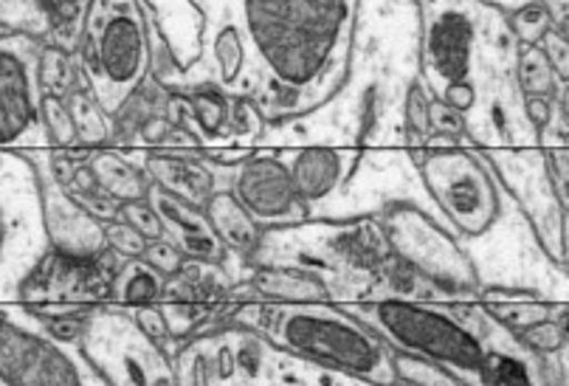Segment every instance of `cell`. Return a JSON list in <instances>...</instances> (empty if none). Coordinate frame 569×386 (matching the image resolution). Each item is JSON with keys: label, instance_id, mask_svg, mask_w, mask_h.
<instances>
[{"label": "cell", "instance_id": "obj_1", "mask_svg": "<svg viewBox=\"0 0 569 386\" xmlns=\"http://www.w3.org/2000/svg\"><path fill=\"white\" fill-rule=\"evenodd\" d=\"M203 12L231 9L203 23L234 31L249 51V99L268 121L308 116L345 91L352 71L361 0H194Z\"/></svg>", "mask_w": 569, "mask_h": 386}, {"label": "cell", "instance_id": "obj_2", "mask_svg": "<svg viewBox=\"0 0 569 386\" xmlns=\"http://www.w3.org/2000/svg\"><path fill=\"white\" fill-rule=\"evenodd\" d=\"M237 330L260 333L273 350L339 373L358 384H400L395 347L347 308L325 303H246L231 314Z\"/></svg>", "mask_w": 569, "mask_h": 386}, {"label": "cell", "instance_id": "obj_3", "mask_svg": "<svg viewBox=\"0 0 569 386\" xmlns=\"http://www.w3.org/2000/svg\"><path fill=\"white\" fill-rule=\"evenodd\" d=\"M79 62L88 91L110 116L119 113L152 73V34L144 0H93Z\"/></svg>", "mask_w": 569, "mask_h": 386}, {"label": "cell", "instance_id": "obj_4", "mask_svg": "<svg viewBox=\"0 0 569 386\" xmlns=\"http://www.w3.org/2000/svg\"><path fill=\"white\" fill-rule=\"evenodd\" d=\"M350 314L363 319L395 350L426 356L449 367L462 384H485V369L491 350L468 325L449 310L409 299H376V303L347 305Z\"/></svg>", "mask_w": 569, "mask_h": 386}, {"label": "cell", "instance_id": "obj_5", "mask_svg": "<svg viewBox=\"0 0 569 386\" xmlns=\"http://www.w3.org/2000/svg\"><path fill=\"white\" fill-rule=\"evenodd\" d=\"M77 345L99 378L110 386L178 384L172 353L156 345L128 308H93L86 316Z\"/></svg>", "mask_w": 569, "mask_h": 386}, {"label": "cell", "instance_id": "obj_6", "mask_svg": "<svg viewBox=\"0 0 569 386\" xmlns=\"http://www.w3.org/2000/svg\"><path fill=\"white\" fill-rule=\"evenodd\" d=\"M420 178L440 211L460 235L479 237L499 220V192L482 156L466 147L426 150L418 158Z\"/></svg>", "mask_w": 569, "mask_h": 386}, {"label": "cell", "instance_id": "obj_7", "mask_svg": "<svg viewBox=\"0 0 569 386\" xmlns=\"http://www.w3.org/2000/svg\"><path fill=\"white\" fill-rule=\"evenodd\" d=\"M420 9V79L440 97L449 85L473 82L479 31L493 12L482 0H418Z\"/></svg>", "mask_w": 569, "mask_h": 386}, {"label": "cell", "instance_id": "obj_8", "mask_svg": "<svg viewBox=\"0 0 569 386\" xmlns=\"http://www.w3.org/2000/svg\"><path fill=\"white\" fill-rule=\"evenodd\" d=\"M383 235L398 260L455 294H477L479 271L460 243L409 200L389 204L381 215Z\"/></svg>", "mask_w": 569, "mask_h": 386}, {"label": "cell", "instance_id": "obj_9", "mask_svg": "<svg viewBox=\"0 0 569 386\" xmlns=\"http://www.w3.org/2000/svg\"><path fill=\"white\" fill-rule=\"evenodd\" d=\"M31 164L37 178V192L43 206V224L49 235L51 251L60 254L62 260L71 263H93L110 248L108 229L97 215L79 204L77 195L57 178L51 167V150H14Z\"/></svg>", "mask_w": 569, "mask_h": 386}, {"label": "cell", "instance_id": "obj_10", "mask_svg": "<svg viewBox=\"0 0 569 386\" xmlns=\"http://www.w3.org/2000/svg\"><path fill=\"white\" fill-rule=\"evenodd\" d=\"M0 373L3 384L77 386L97 384V380L104 384L82 350L71 353L60 345V338H43L23 330L9 321L7 314L0 325Z\"/></svg>", "mask_w": 569, "mask_h": 386}, {"label": "cell", "instance_id": "obj_11", "mask_svg": "<svg viewBox=\"0 0 569 386\" xmlns=\"http://www.w3.org/2000/svg\"><path fill=\"white\" fill-rule=\"evenodd\" d=\"M46 42L29 34H3L0 42V145L14 150L40 121L43 85L40 51Z\"/></svg>", "mask_w": 569, "mask_h": 386}, {"label": "cell", "instance_id": "obj_12", "mask_svg": "<svg viewBox=\"0 0 569 386\" xmlns=\"http://www.w3.org/2000/svg\"><path fill=\"white\" fill-rule=\"evenodd\" d=\"M231 169V192L262 226H288L308 218V200L299 195L277 152H251Z\"/></svg>", "mask_w": 569, "mask_h": 386}, {"label": "cell", "instance_id": "obj_13", "mask_svg": "<svg viewBox=\"0 0 569 386\" xmlns=\"http://www.w3.org/2000/svg\"><path fill=\"white\" fill-rule=\"evenodd\" d=\"M499 172H502L505 187L513 192L521 209L527 211V220L533 226V235L539 240L541 251L547 254V260L563 266L567 263V254H563V218H567V209H563L561 198L552 189V181L545 167V156L539 152L536 164L527 161L525 167L502 164Z\"/></svg>", "mask_w": 569, "mask_h": 386}, {"label": "cell", "instance_id": "obj_14", "mask_svg": "<svg viewBox=\"0 0 569 386\" xmlns=\"http://www.w3.org/2000/svg\"><path fill=\"white\" fill-rule=\"evenodd\" d=\"M147 198L156 206L161 226H164V237H170V240L187 254L189 260L214 263V266H220V263L229 257V251H226V246L220 243L218 231H214L212 220H209L203 206L189 204V200L167 192V189L158 187V184H152Z\"/></svg>", "mask_w": 569, "mask_h": 386}, {"label": "cell", "instance_id": "obj_15", "mask_svg": "<svg viewBox=\"0 0 569 386\" xmlns=\"http://www.w3.org/2000/svg\"><path fill=\"white\" fill-rule=\"evenodd\" d=\"M277 156L282 158L299 195L308 204H319V200L330 198L336 189L345 187L347 178L356 172L358 161H361L358 150H339V147L325 145L291 147V150H279Z\"/></svg>", "mask_w": 569, "mask_h": 386}, {"label": "cell", "instance_id": "obj_16", "mask_svg": "<svg viewBox=\"0 0 569 386\" xmlns=\"http://www.w3.org/2000/svg\"><path fill=\"white\" fill-rule=\"evenodd\" d=\"M139 158L152 184L164 187L167 192L178 195L189 204L207 206V200L218 192L214 189L218 178L212 172V164L200 161L198 152H172L144 147Z\"/></svg>", "mask_w": 569, "mask_h": 386}, {"label": "cell", "instance_id": "obj_17", "mask_svg": "<svg viewBox=\"0 0 569 386\" xmlns=\"http://www.w3.org/2000/svg\"><path fill=\"white\" fill-rule=\"evenodd\" d=\"M178 384H229L240 373V353L234 350V333L198 336L176 353Z\"/></svg>", "mask_w": 569, "mask_h": 386}, {"label": "cell", "instance_id": "obj_18", "mask_svg": "<svg viewBox=\"0 0 569 386\" xmlns=\"http://www.w3.org/2000/svg\"><path fill=\"white\" fill-rule=\"evenodd\" d=\"M203 209H207L209 220H212L214 231H218L226 251L237 254V257H254L257 248L262 246V229H266V226L240 204V198L231 192V187L218 189V192L207 200Z\"/></svg>", "mask_w": 569, "mask_h": 386}, {"label": "cell", "instance_id": "obj_19", "mask_svg": "<svg viewBox=\"0 0 569 386\" xmlns=\"http://www.w3.org/2000/svg\"><path fill=\"white\" fill-rule=\"evenodd\" d=\"M485 314L491 316L499 327L508 333H521L539 321L552 319L558 314V305L545 303L533 290H513V288H488L479 290Z\"/></svg>", "mask_w": 569, "mask_h": 386}, {"label": "cell", "instance_id": "obj_20", "mask_svg": "<svg viewBox=\"0 0 569 386\" xmlns=\"http://www.w3.org/2000/svg\"><path fill=\"white\" fill-rule=\"evenodd\" d=\"M91 169L97 176V184L102 192L116 198L119 204H130V200H141L150 192L152 181L144 172L141 164H136L128 152L110 150V147H99L91 156Z\"/></svg>", "mask_w": 569, "mask_h": 386}, {"label": "cell", "instance_id": "obj_21", "mask_svg": "<svg viewBox=\"0 0 569 386\" xmlns=\"http://www.w3.org/2000/svg\"><path fill=\"white\" fill-rule=\"evenodd\" d=\"M251 288L260 299L271 303H328L330 299L325 279L305 268H262L251 277Z\"/></svg>", "mask_w": 569, "mask_h": 386}, {"label": "cell", "instance_id": "obj_22", "mask_svg": "<svg viewBox=\"0 0 569 386\" xmlns=\"http://www.w3.org/2000/svg\"><path fill=\"white\" fill-rule=\"evenodd\" d=\"M167 283L170 277L158 271L144 257H130L124 266L110 279V299L121 308H136V305H158L164 303Z\"/></svg>", "mask_w": 569, "mask_h": 386}, {"label": "cell", "instance_id": "obj_23", "mask_svg": "<svg viewBox=\"0 0 569 386\" xmlns=\"http://www.w3.org/2000/svg\"><path fill=\"white\" fill-rule=\"evenodd\" d=\"M189 102H192L194 116V136L203 141V147L214 145V141H231V97L229 91L218 88V85H194L189 88Z\"/></svg>", "mask_w": 569, "mask_h": 386}, {"label": "cell", "instance_id": "obj_24", "mask_svg": "<svg viewBox=\"0 0 569 386\" xmlns=\"http://www.w3.org/2000/svg\"><path fill=\"white\" fill-rule=\"evenodd\" d=\"M40 85H43V93H54L62 99H68L79 88H88L79 55L62 49V46H51V42L43 46V51H40Z\"/></svg>", "mask_w": 569, "mask_h": 386}, {"label": "cell", "instance_id": "obj_25", "mask_svg": "<svg viewBox=\"0 0 569 386\" xmlns=\"http://www.w3.org/2000/svg\"><path fill=\"white\" fill-rule=\"evenodd\" d=\"M68 105H71L73 119H77L79 145L99 150V147L116 141V119L102 108V102H99L88 88L73 91L71 97H68Z\"/></svg>", "mask_w": 569, "mask_h": 386}, {"label": "cell", "instance_id": "obj_26", "mask_svg": "<svg viewBox=\"0 0 569 386\" xmlns=\"http://www.w3.org/2000/svg\"><path fill=\"white\" fill-rule=\"evenodd\" d=\"M516 85H519L521 97H533V93H556V71L547 60L545 49L533 42H516Z\"/></svg>", "mask_w": 569, "mask_h": 386}, {"label": "cell", "instance_id": "obj_27", "mask_svg": "<svg viewBox=\"0 0 569 386\" xmlns=\"http://www.w3.org/2000/svg\"><path fill=\"white\" fill-rule=\"evenodd\" d=\"M40 121H43V133L54 150H68V147L79 145V130L73 110L68 99L54 97V93H43V105H40Z\"/></svg>", "mask_w": 569, "mask_h": 386}, {"label": "cell", "instance_id": "obj_28", "mask_svg": "<svg viewBox=\"0 0 569 386\" xmlns=\"http://www.w3.org/2000/svg\"><path fill=\"white\" fill-rule=\"evenodd\" d=\"M395 369L400 384H423V386H460L462 380L449 367L431 362L426 356L395 350Z\"/></svg>", "mask_w": 569, "mask_h": 386}, {"label": "cell", "instance_id": "obj_29", "mask_svg": "<svg viewBox=\"0 0 569 386\" xmlns=\"http://www.w3.org/2000/svg\"><path fill=\"white\" fill-rule=\"evenodd\" d=\"M505 20L516 42H533V46H539L541 37L552 29V18L541 0H521Z\"/></svg>", "mask_w": 569, "mask_h": 386}, {"label": "cell", "instance_id": "obj_30", "mask_svg": "<svg viewBox=\"0 0 569 386\" xmlns=\"http://www.w3.org/2000/svg\"><path fill=\"white\" fill-rule=\"evenodd\" d=\"M516 338L530 356H558L569 345V330L561 325L558 316H552V319H545L539 325L516 333Z\"/></svg>", "mask_w": 569, "mask_h": 386}, {"label": "cell", "instance_id": "obj_31", "mask_svg": "<svg viewBox=\"0 0 569 386\" xmlns=\"http://www.w3.org/2000/svg\"><path fill=\"white\" fill-rule=\"evenodd\" d=\"M431 91L426 88L423 79H415L409 88H406V102H403V116H406V130L409 136H420L426 145V136L431 133Z\"/></svg>", "mask_w": 569, "mask_h": 386}, {"label": "cell", "instance_id": "obj_32", "mask_svg": "<svg viewBox=\"0 0 569 386\" xmlns=\"http://www.w3.org/2000/svg\"><path fill=\"white\" fill-rule=\"evenodd\" d=\"M128 310L130 316L139 321L141 330H144L156 345H161L167 353H172V358H176L178 350H172V345H176V333H172L164 308H156V305H136V308Z\"/></svg>", "mask_w": 569, "mask_h": 386}, {"label": "cell", "instance_id": "obj_33", "mask_svg": "<svg viewBox=\"0 0 569 386\" xmlns=\"http://www.w3.org/2000/svg\"><path fill=\"white\" fill-rule=\"evenodd\" d=\"M104 229H108L110 251H116L119 257H128V260L130 257H144L150 240L136 226H130L128 220H110V224H104Z\"/></svg>", "mask_w": 569, "mask_h": 386}, {"label": "cell", "instance_id": "obj_34", "mask_svg": "<svg viewBox=\"0 0 569 386\" xmlns=\"http://www.w3.org/2000/svg\"><path fill=\"white\" fill-rule=\"evenodd\" d=\"M144 260L152 263L164 277H178V274L189 266V257L170 240V237L150 240V246H147L144 251Z\"/></svg>", "mask_w": 569, "mask_h": 386}, {"label": "cell", "instance_id": "obj_35", "mask_svg": "<svg viewBox=\"0 0 569 386\" xmlns=\"http://www.w3.org/2000/svg\"><path fill=\"white\" fill-rule=\"evenodd\" d=\"M121 220H128L130 226H136L147 240L164 237V226H161V218H158V211L150 204V198L130 200V204L121 206Z\"/></svg>", "mask_w": 569, "mask_h": 386}, {"label": "cell", "instance_id": "obj_36", "mask_svg": "<svg viewBox=\"0 0 569 386\" xmlns=\"http://www.w3.org/2000/svg\"><path fill=\"white\" fill-rule=\"evenodd\" d=\"M539 46L545 49V55H547V60H550L552 71H556L558 82H569V37L552 26V29L541 37Z\"/></svg>", "mask_w": 569, "mask_h": 386}, {"label": "cell", "instance_id": "obj_37", "mask_svg": "<svg viewBox=\"0 0 569 386\" xmlns=\"http://www.w3.org/2000/svg\"><path fill=\"white\" fill-rule=\"evenodd\" d=\"M431 133H446L462 139L468 133V119L457 108L446 105L442 99L431 102Z\"/></svg>", "mask_w": 569, "mask_h": 386}, {"label": "cell", "instance_id": "obj_38", "mask_svg": "<svg viewBox=\"0 0 569 386\" xmlns=\"http://www.w3.org/2000/svg\"><path fill=\"white\" fill-rule=\"evenodd\" d=\"M521 110H525V119L533 125L536 133H541V130L556 119V102H552L550 93H533V97H525Z\"/></svg>", "mask_w": 569, "mask_h": 386}, {"label": "cell", "instance_id": "obj_39", "mask_svg": "<svg viewBox=\"0 0 569 386\" xmlns=\"http://www.w3.org/2000/svg\"><path fill=\"white\" fill-rule=\"evenodd\" d=\"M172 127H176V125H172V121L167 119V113L147 116V119L141 121V127H139L141 145L152 147V150H156V147H164L167 136L172 133Z\"/></svg>", "mask_w": 569, "mask_h": 386}, {"label": "cell", "instance_id": "obj_40", "mask_svg": "<svg viewBox=\"0 0 569 386\" xmlns=\"http://www.w3.org/2000/svg\"><path fill=\"white\" fill-rule=\"evenodd\" d=\"M541 3H545L547 12H550L552 26L569 37V0H541Z\"/></svg>", "mask_w": 569, "mask_h": 386}, {"label": "cell", "instance_id": "obj_41", "mask_svg": "<svg viewBox=\"0 0 569 386\" xmlns=\"http://www.w3.org/2000/svg\"><path fill=\"white\" fill-rule=\"evenodd\" d=\"M558 113L569 121V82H561V91H558Z\"/></svg>", "mask_w": 569, "mask_h": 386}]
</instances>
